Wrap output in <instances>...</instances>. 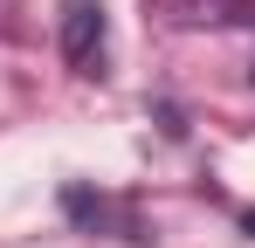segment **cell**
<instances>
[{"label": "cell", "mask_w": 255, "mask_h": 248, "mask_svg": "<svg viewBox=\"0 0 255 248\" xmlns=\"http://www.w3.org/2000/svg\"><path fill=\"white\" fill-rule=\"evenodd\" d=\"M249 228H255V214H249Z\"/></svg>", "instance_id": "7a4b0ae2"}, {"label": "cell", "mask_w": 255, "mask_h": 248, "mask_svg": "<svg viewBox=\"0 0 255 248\" xmlns=\"http://www.w3.org/2000/svg\"><path fill=\"white\" fill-rule=\"evenodd\" d=\"M97 41H104V14H97V7H76V14H69V62H90Z\"/></svg>", "instance_id": "6da1fadb"}]
</instances>
